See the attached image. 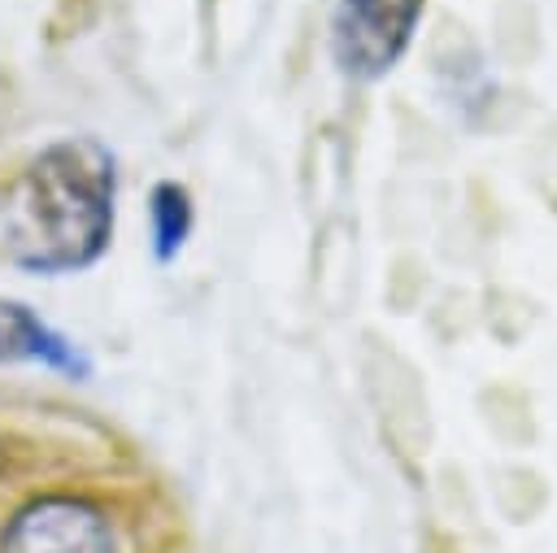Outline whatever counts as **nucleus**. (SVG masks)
Returning a JSON list of instances; mask_svg holds the SVG:
<instances>
[{
	"instance_id": "1",
	"label": "nucleus",
	"mask_w": 557,
	"mask_h": 553,
	"mask_svg": "<svg viewBox=\"0 0 557 553\" xmlns=\"http://www.w3.org/2000/svg\"><path fill=\"white\" fill-rule=\"evenodd\" d=\"M117 165L91 135L48 144L4 200V244L22 270L70 274L91 266L113 235Z\"/></svg>"
},
{
	"instance_id": "2",
	"label": "nucleus",
	"mask_w": 557,
	"mask_h": 553,
	"mask_svg": "<svg viewBox=\"0 0 557 553\" xmlns=\"http://www.w3.org/2000/svg\"><path fill=\"white\" fill-rule=\"evenodd\" d=\"M422 0H335L331 44L352 78H383L413 39Z\"/></svg>"
},
{
	"instance_id": "3",
	"label": "nucleus",
	"mask_w": 557,
	"mask_h": 553,
	"mask_svg": "<svg viewBox=\"0 0 557 553\" xmlns=\"http://www.w3.org/2000/svg\"><path fill=\"white\" fill-rule=\"evenodd\" d=\"M0 553H117V536L100 505L83 496H39L9 518Z\"/></svg>"
},
{
	"instance_id": "4",
	"label": "nucleus",
	"mask_w": 557,
	"mask_h": 553,
	"mask_svg": "<svg viewBox=\"0 0 557 553\" xmlns=\"http://www.w3.org/2000/svg\"><path fill=\"white\" fill-rule=\"evenodd\" d=\"M0 361H39L70 379H87V370H91L83 348L74 340H65L57 327H48L22 300H0Z\"/></svg>"
},
{
	"instance_id": "5",
	"label": "nucleus",
	"mask_w": 557,
	"mask_h": 553,
	"mask_svg": "<svg viewBox=\"0 0 557 553\" xmlns=\"http://www.w3.org/2000/svg\"><path fill=\"white\" fill-rule=\"evenodd\" d=\"M191 231V200L178 183H161L152 192V253L157 261H170Z\"/></svg>"
},
{
	"instance_id": "6",
	"label": "nucleus",
	"mask_w": 557,
	"mask_h": 553,
	"mask_svg": "<svg viewBox=\"0 0 557 553\" xmlns=\"http://www.w3.org/2000/svg\"><path fill=\"white\" fill-rule=\"evenodd\" d=\"M0 462H4V444H0Z\"/></svg>"
}]
</instances>
